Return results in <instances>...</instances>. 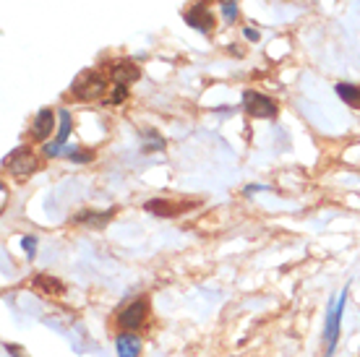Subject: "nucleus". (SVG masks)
<instances>
[{
    "label": "nucleus",
    "instance_id": "1",
    "mask_svg": "<svg viewBox=\"0 0 360 357\" xmlns=\"http://www.w3.org/2000/svg\"><path fill=\"white\" fill-rule=\"evenodd\" d=\"M347 292H350V287H345L342 295H340L332 305H329V313H326V326H324L326 357L334 355V349H337V342H340V329H342V316H345V305H347Z\"/></svg>",
    "mask_w": 360,
    "mask_h": 357
},
{
    "label": "nucleus",
    "instance_id": "2",
    "mask_svg": "<svg viewBox=\"0 0 360 357\" xmlns=\"http://www.w3.org/2000/svg\"><path fill=\"white\" fill-rule=\"evenodd\" d=\"M243 110L248 112L251 117H262V120H269V117L277 115V102L262 91H243Z\"/></svg>",
    "mask_w": 360,
    "mask_h": 357
},
{
    "label": "nucleus",
    "instance_id": "3",
    "mask_svg": "<svg viewBox=\"0 0 360 357\" xmlns=\"http://www.w3.org/2000/svg\"><path fill=\"white\" fill-rule=\"evenodd\" d=\"M105 89H108V84H105V79L99 76V73H82L79 79L73 81L71 91L76 94L79 99H84V102H91V99H99L102 94H105Z\"/></svg>",
    "mask_w": 360,
    "mask_h": 357
},
{
    "label": "nucleus",
    "instance_id": "4",
    "mask_svg": "<svg viewBox=\"0 0 360 357\" xmlns=\"http://www.w3.org/2000/svg\"><path fill=\"white\" fill-rule=\"evenodd\" d=\"M146 316H149V305H146V300H134L128 308H123V311L117 313V326H120L123 331H136L146 321Z\"/></svg>",
    "mask_w": 360,
    "mask_h": 357
},
{
    "label": "nucleus",
    "instance_id": "5",
    "mask_svg": "<svg viewBox=\"0 0 360 357\" xmlns=\"http://www.w3.org/2000/svg\"><path fill=\"white\" fill-rule=\"evenodd\" d=\"M183 18H186V24H188L191 29H196V32H201V34L212 32V27H214V16H212V11L207 8L204 0L193 3V6L183 13Z\"/></svg>",
    "mask_w": 360,
    "mask_h": 357
},
{
    "label": "nucleus",
    "instance_id": "6",
    "mask_svg": "<svg viewBox=\"0 0 360 357\" xmlns=\"http://www.w3.org/2000/svg\"><path fill=\"white\" fill-rule=\"evenodd\" d=\"M58 117H60V123H58V134H55V141H47L45 146H42V152H45L47 157H58V154H60V149H63V143L68 141V136H71V128H73L71 110L60 108Z\"/></svg>",
    "mask_w": 360,
    "mask_h": 357
},
{
    "label": "nucleus",
    "instance_id": "7",
    "mask_svg": "<svg viewBox=\"0 0 360 357\" xmlns=\"http://www.w3.org/2000/svg\"><path fill=\"white\" fill-rule=\"evenodd\" d=\"M3 164L8 167L13 175H32V172H37V157L29 149H16V152H11L6 160H3Z\"/></svg>",
    "mask_w": 360,
    "mask_h": 357
},
{
    "label": "nucleus",
    "instance_id": "8",
    "mask_svg": "<svg viewBox=\"0 0 360 357\" xmlns=\"http://www.w3.org/2000/svg\"><path fill=\"white\" fill-rule=\"evenodd\" d=\"M110 76H112V84H115V86H128V84H134V81L141 76V68H139L134 60H117L115 65L110 68Z\"/></svg>",
    "mask_w": 360,
    "mask_h": 357
},
{
    "label": "nucleus",
    "instance_id": "9",
    "mask_svg": "<svg viewBox=\"0 0 360 357\" xmlns=\"http://www.w3.org/2000/svg\"><path fill=\"white\" fill-rule=\"evenodd\" d=\"M117 357H139L141 355V337L136 331H120L115 337Z\"/></svg>",
    "mask_w": 360,
    "mask_h": 357
},
{
    "label": "nucleus",
    "instance_id": "10",
    "mask_svg": "<svg viewBox=\"0 0 360 357\" xmlns=\"http://www.w3.org/2000/svg\"><path fill=\"white\" fill-rule=\"evenodd\" d=\"M112 216H115V209H105V212H91V209H82L79 214L73 216V222H76V224H86V227H94V230H105Z\"/></svg>",
    "mask_w": 360,
    "mask_h": 357
},
{
    "label": "nucleus",
    "instance_id": "11",
    "mask_svg": "<svg viewBox=\"0 0 360 357\" xmlns=\"http://www.w3.org/2000/svg\"><path fill=\"white\" fill-rule=\"evenodd\" d=\"M53 128H55V112L50 108H42L34 115V123H32V136H34L37 141H45L47 136L53 134Z\"/></svg>",
    "mask_w": 360,
    "mask_h": 357
},
{
    "label": "nucleus",
    "instance_id": "12",
    "mask_svg": "<svg viewBox=\"0 0 360 357\" xmlns=\"http://www.w3.org/2000/svg\"><path fill=\"white\" fill-rule=\"evenodd\" d=\"M334 91L340 94V99L342 102H347L350 108H360V86H355V84H347V81H340L337 86H334Z\"/></svg>",
    "mask_w": 360,
    "mask_h": 357
},
{
    "label": "nucleus",
    "instance_id": "13",
    "mask_svg": "<svg viewBox=\"0 0 360 357\" xmlns=\"http://www.w3.org/2000/svg\"><path fill=\"white\" fill-rule=\"evenodd\" d=\"M144 209L149 212V214H157V216H172V214H178V212H175V204L165 201V198H154V201H146Z\"/></svg>",
    "mask_w": 360,
    "mask_h": 357
},
{
    "label": "nucleus",
    "instance_id": "14",
    "mask_svg": "<svg viewBox=\"0 0 360 357\" xmlns=\"http://www.w3.org/2000/svg\"><path fill=\"white\" fill-rule=\"evenodd\" d=\"M141 138H144V149L146 154H152V152H162L165 149V138L157 131H141Z\"/></svg>",
    "mask_w": 360,
    "mask_h": 357
},
{
    "label": "nucleus",
    "instance_id": "15",
    "mask_svg": "<svg viewBox=\"0 0 360 357\" xmlns=\"http://www.w3.org/2000/svg\"><path fill=\"white\" fill-rule=\"evenodd\" d=\"M37 287H39V290H45L47 295H50V292H53V295H63V292H65L63 282L47 277V274H39V277H37Z\"/></svg>",
    "mask_w": 360,
    "mask_h": 357
},
{
    "label": "nucleus",
    "instance_id": "16",
    "mask_svg": "<svg viewBox=\"0 0 360 357\" xmlns=\"http://www.w3.org/2000/svg\"><path fill=\"white\" fill-rule=\"evenodd\" d=\"M126 99H128V86H115L112 94L105 99V105H108V108H117V105H123Z\"/></svg>",
    "mask_w": 360,
    "mask_h": 357
},
{
    "label": "nucleus",
    "instance_id": "17",
    "mask_svg": "<svg viewBox=\"0 0 360 357\" xmlns=\"http://www.w3.org/2000/svg\"><path fill=\"white\" fill-rule=\"evenodd\" d=\"M21 250H24V256H27L29 261L37 256V238L34 235H24L21 238Z\"/></svg>",
    "mask_w": 360,
    "mask_h": 357
},
{
    "label": "nucleus",
    "instance_id": "18",
    "mask_svg": "<svg viewBox=\"0 0 360 357\" xmlns=\"http://www.w3.org/2000/svg\"><path fill=\"white\" fill-rule=\"evenodd\" d=\"M91 157H94V154H91V149H86V152H76V149H71V152H68V160L76 162V164H84V162H91Z\"/></svg>",
    "mask_w": 360,
    "mask_h": 357
},
{
    "label": "nucleus",
    "instance_id": "19",
    "mask_svg": "<svg viewBox=\"0 0 360 357\" xmlns=\"http://www.w3.org/2000/svg\"><path fill=\"white\" fill-rule=\"evenodd\" d=\"M219 11H222V18H225L227 24H233L235 18H238V6H219Z\"/></svg>",
    "mask_w": 360,
    "mask_h": 357
},
{
    "label": "nucleus",
    "instance_id": "20",
    "mask_svg": "<svg viewBox=\"0 0 360 357\" xmlns=\"http://www.w3.org/2000/svg\"><path fill=\"white\" fill-rule=\"evenodd\" d=\"M243 37L248 39V42H259V32H256V29H251V27L243 29Z\"/></svg>",
    "mask_w": 360,
    "mask_h": 357
},
{
    "label": "nucleus",
    "instance_id": "21",
    "mask_svg": "<svg viewBox=\"0 0 360 357\" xmlns=\"http://www.w3.org/2000/svg\"><path fill=\"white\" fill-rule=\"evenodd\" d=\"M256 190H269V186H248L245 193H256Z\"/></svg>",
    "mask_w": 360,
    "mask_h": 357
},
{
    "label": "nucleus",
    "instance_id": "22",
    "mask_svg": "<svg viewBox=\"0 0 360 357\" xmlns=\"http://www.w3.org/2000/svg\"><path fill=\"white\" fill-rule=\"evenodd\" d=\"M219 6H238V0H219Z\"/></svg>",
    "mask_w": 360,
    "mask_h": 357
},
{
    "label": "nucleus",
    "instance_id": "23",
    "mask_svg": "<svg viewBox=\"0 0 360 357\" xmlns=\"http://www.w3.org/2000/svg\"><path fill=\"white\" fill-rule=\"evenodd\" d=\"M18 357H21V355H18Z\"/></svg>",
    "mask_w": 360,
    "mask_h": 357
}]
</instances>
